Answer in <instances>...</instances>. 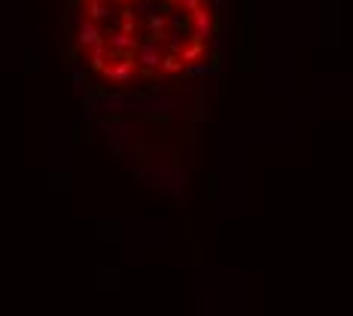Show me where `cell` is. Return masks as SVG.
<instances>
[{
    "mask_svg": "<svg viewBox=\"0 0 353 316\" xmlns=\"http://www.w3.org/2000/svg\"><path fill=\"white\" fill-rule=\"evenodd\" d=\"M77 61L110 88L192 76L219 34V0H73Z\"/></svg>",
    "mask_w": 353,
    "mask_h": 316,
    "instance_id": "cell-1",
    "label": "cell"
}]
</instances>
